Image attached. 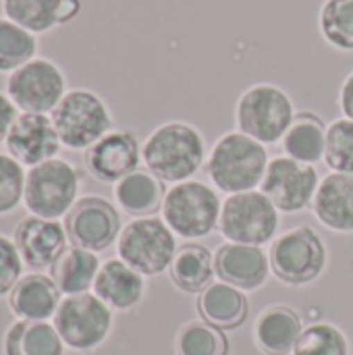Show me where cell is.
Instances as JSON below:
<instances>
[{
    "label": "cell",
    "instance_id": "6da1fadb",
    "mask_svg": "<svg viewBox=\"0 0 353 355\" xmlns=\"http://www.w3.org/2000/svg\"><path fill=\"white\" fill-rule=\"evenodd\" d=\"M208 160L204 133L185 121L158 125L141 144L144 166L162 183H181L191 179Z\"/></svg>",
    "mask_w": 353,
    "mask_h": 355
},
{
    "label": "cell",
    "instance_id": "7a4b0ae2",
    "mask_svg": "<svg viewBox=\"0 0 353 355\" xmlns=\"http://www.w3.org/2000/svg\"><path fill=\"white\" fill-rule=\"evenodd\" d=\"M268 162L270 158L264 144L241 131H229L221 135L208 152L206 173L218 191L231 196L260 189Z\"/></svg>",
    "mask_w": 353,
    "mask_h": 355
},
{
    "label": "cell",
    "instance_id": "3957f363",
    "mask_svg": "<svg viewBox=\"0 0 353 355\" xmlns=\"http://www.w3.org/2000/svg\"><path fill=\"white\" fill-rule=\"evenodd\" d=\"M291 96L275 83H254L235 102V127L252 139L275 146L295 121Z\"/></svg>",
    "mask_w": 353,
    "mask_h": 355
},
{
    "label": "cell",
    "instance_id": "277c9868",
    "mask_svg": "<svg viewBox=\"0 0 353 355\" xmlns=\"http://www.w3.org/2000/svg\"><path fill=\"white\" fill-rule=\"evenodd\" d=\"M223 200L216 187L198 179L173 183L162 200V218L183 239H202L218 229Z\"/></svg>",
    "mask_w": 353,
    "mask_h": 355
},
{
    "label": "cell",
    "instance_id": "5b68a950",
    "mask_svg": "<svg viewBox=\"0 0 353 355\" xmlns=\"http://www.w3.org/2000/svg\"><path fill=\"white\" fill-rule=\"evenodd\" d=\"M177 237L160 216H137L129 220L117 239V256L144 277L171 270L177 256Z\"/></svg>",
    "mask_w": 353,
    "mask_h": 355
},
{
    "label": "cell",
    "instance_id": "8992f818",
    "mask_svg": "<svg viewBox=\"0 0 353 355\" xmlns=\"http://www.w3.org/2000/svg\"><path fill=\"white\" fill-rule=\"evenodd\" d=\"M62 148L87 150L112 129L108 104L92 89H69L50 112Z\"/></svg>",
    "mask_w": 353,
    "mask_h": 355
},
{
    "label": "cell",
    "instance_id": "52a82bcc",
    "mask_svg": "<svg viewBox=\"0 0 353 355\" xmlns=\"http://www.w3.org/2000/svg\"><path fill=\"white\" fill-rule=\"evenodd\" d=\"M77 196L79 173L71 162L52 158L27 168L23 206L31 216L60 220L77 204Z\"/></svg>",
    "mask_w": 353,
    "mask_h": 355
},
{
    "label": "cell",
    "instance_id": "ba28073f",
    "mask_svg": "<svg viewBox=\"0 0 353 355\" xmlns=\"http://www.w3.org/2000/svg\"><path fill=\"white\" fill-rule=\"evenodd\" d=\"M279 210L260 189L231 193L223 200L218 231L231 243L264 245L279 231Z\"/></svg>",
    "mask_w": 353,
    "mask_h": 355
},
{
    "label": "cell",
    "instance_id": "9c48e42d",
    "mask_svg": "<svg viewBox=\"0 0 353 355\" xmlns=\"http://www.w3.org/2000/svg\"><path fill=\"white\" fill-rule=\"evenodd\" d=\"M270 270L287 285H308L316 281L329 262V252L322 237L308 225L293 227L273 239Z\"/></svg>",
    "mask_w": 353,
    "mask_h": 355
},
{
    "label": "cell",
    "instance_id": "30bf717a",
    "mask_svg": "<svg viewBox=\"0 0 353 355\" xmlns=\"http://www.w3.org/2000/svg\"><path fill=\"white\" fill-rule=\"evenodd\" d=\"M62 343L73 352H94L110 335L112 310L96 293L64 295L52 318Z\"/></svg>",
    "mask_w": 353,
    "mask_h": 355
},
{
    "label": "cell",
    "instance_id": "8fae6325",
    "mask_svg": "<svg viewBox=\"0 0 353 355\" xmlns=\"http://www.w3.org/2000/svg\"><path fill=\"white\" fill-rule=\"evenodd\" d=\"M67 94L62 69L48 58H31L6 79V96L19 112L50 114Z\"/></svg>",
    "mask_w": 353,
    "mask_h": 355
},
{
    "label": "cell",
    "instance_id": "7c38bea8",
    "mask_svg": "<svg viewBox=\"0 0 353 355\" xmlns=\"http://www.w3.org/2000/svg\"><path fill=\"white\" fill-rule=\"evenodd\" d=\"M318 185L320 177L312 164L298 162L283 154L270 158L260 191L268 196L279 212L298 214L314 202Z\"/></svg>",
    "mask_w": 353,
    "mask_h": 355
},
{
    "label": "cell",
    "instance_id": "4fadbf2b",
    "mask_svg": "<svg viewBox=\"0 0 353 355\" xmlns=\"http://www.w3.org/2000/svg\"><path fill=\"white\" fill-rule=\"evenodd\" d=\"M64 227L73 245L96 254L108 250L123 229L117 208L100 196L79 198L67 214Z\"/></svg>",
    "mask_w": 353,
    "mask_h": 355
},
{
    "label": "cell",
    "instance_id": "5bb4252c",
    "mask_svg": "<svg viewBox=\"0 0 353 355\" xmlns=\"http://www.w3.org/2000/svg\"><path fill=\"white\" fill-rule=\"evenodd\" d=\"M85 168L100 183H119L141 162L137 137L125 129H110L92 148L85 150Z\"/></svg>",
    "mask_w": 353,
    "mask_h": 355
},
{
    "label": "cell",
    "instance_id": "9a60e30c",
    "mask_svg": "<svg viewBox=\"0 0 353 355\" xmlns=\"http://www.w3.org/2000/svg\"><path fill=\"white\" fill-rule=\"evenodd\" d=\"M4 146L17 162L31 168L56 158L62 144L58 139L50 114L19 112L6 135Z\"/></svg>",
    "mask_w": 353,
    "mask_h": 355
},
{
    "label": "cell",
    "instance_id": "2e32d148",
    "mask_svg": "<svg viewBox=\"0 0 353 355\" xmlns=\"http://www.w3.org/2000/svg\"><path fill=\"white\" fill-rule=\"evenodd\" d=\"M12 239L23 262L35 270L50 268L56 262V258L69 248L67 227L60 225V220L40 216L23 218L17 225Z\"/></svg>",
    "mask_w": 353,
    "mask_h": 355
},
{
    "label": "cell",
    "instance_id": "e0dca14e",
    "mask_svg": "<svg viewBox=\"0 0 353 355\" xmlns=\"http://www.w3.org/2000/svg\"><path fill=\"white\" fill-rule=\"evenodd\" d=\"M270 260L260 245L223 243L214 252V270L223 283L241 291L260 289L268 279Z\"/></svg>",
    "mask_w": 353,
    "mask_h": 355
},
{
    "label": "cell",
    "instance_id": "ac0fdd59",
    "mask_svg": "<svg viewBox=\"0 0 353 355\" xmlns=\"http://www.w3.org/2000/svg\"><path fill=\"white\" fill-rule=\"evenodd\" d=\"M92 293H96L110 310H133L146 293V277L119 258L102 262L94 281Z\"/></svg>",
    "mask_w": 353,
    "mask_h": 355
},
{
    "label": "cell",
    "instance_id": "d6986e66",
    "mask_svg": "<svg viewBox=\"0 0 353 355\" xmlns=\"http://www.w3.org/2000/svg\"><path fill=\"white\" fill-rule=\"evenodd\" d=\"M312 210L322 227L353 233V175L331 171L318 185Z\"/></svg>",
    "mask_w": 353,
    "mask_h": 355
},
{
    "label": "cell",
    "instance_id": "ffe728a7",
    "mask_svg": "<svg viewBox=\"0 0 353 355\" xmlns=\"http://www.w3.org/2000/svg\"><path fill=\"white\" fill-rule=\"evenodd\" d=\"M62 293L50 279V275L31 272L21 277L8 295V306L19 320L46 322L54 318Z\"/></svg>",
    "mask_w": 353,
    "mask_h": 355
},
{
    "label": "cell",
    "instance_id": "44dd1931",
    "mask_svg": "<svg viewBox=\"0 0 353 355\" xmlns=\"http://www.w3.org/2000/svg\"><path fill=\"white\" fill-rule=\"evenodd\" d=\"M302 318L287 306H270L262 310L254 322V341L266 355H291L300 335Z\"/></svg>",
    "mask_w": 353,
    "mask_h": 355
},
{
    "label": "cell",
    "instance_id": "7402d4cb",
    "mask_svg": "<svg viewBox=\"0 0 353 355\" xmlns=\"http://www.w3.org/2000/svg\"><path fill=\"white\" fill-rule=\"evenodd\" d=\"M100 266L96 252L69 245L50 266V279L62 295H79L94 287Z\"/></svg>",
    "mask_w": 353,
    "mask_h": 355
},
{
    "label": "cell",
    "instance_id": "603a6c76",
    "mask_svg": "<svg viewBox=\"0 0 353 355\" xmlns=\"http://www.w3.org/2000/svg\"><path fill=\"white\" fill-rule=\"evenodd\" d=\"M198 310L216 329H237L248 318V297L229 283H210L198 297Z\"/></svg>",
    "mask_w": 353,
    "mask_h": 355
},
{
    "label": "cell",
    "instance_id": "cb8c5ba5",
    "mask_svg": "<svg viewBox=\"0 0 353 355\" xmlns=\"http://www.w3.org/2000/svg\"><path fill=\"white\" fill-rule=\"evenodd\" d=\"M327 125L314 112H300L295 114L293 125L283 137L285 156L304 162V164H318L325 160L327 150Z\"/></svg>",
    "mask_w": 353,
    "mask_h": 355
},
{
    "label": "cell",
    "instance_id": "d4e9b609",
    "mask_svg": "<svg viewBox=\"0 0 353 355\" xmlns=\"http://www.w3.org/2000/svg\"><path fill=\"white\" fill-rule=\"evenodd\" d=\"M162 181L150 171H133L119 183H114V200L119 208L131 216H150L162 206L164 200Z\"/></svg>",
    "mask_w": 353,
    "mask_h": 355
},
{
    "label": "cell",
    "instance_id": "484cf974",
    "mask_svg": "<svg viewBox=\"0 0 353 355\" xmlns=\"http://www.w3.org/2000/svg\"><path fill=\"white\" fill-rule=\"evenodd\" d=\"M173 283L185 293H202L214 279V254L206 245L189 243L177 250L171 264Z\"/></svg>",
    "mask_w": 353,
    "mask_h": 355
},
{
    "label": "cell",
    "instance_id": "4316f807",
    "mask_svg": "<svg viewBox=\"0 0 353 355\" xmlns=\"http://www.w3.org/2000/svg\"><path fill=\"white\" fill-rule=\"evenodd\" d=\"M60 4L62 0H2V10L8 21L35 35L60 25Z\"/></svg>",
    "mask_w": 353,
    "mask_h": 355
},
{
    "label": "cell",
    "instance_id": "83f0119b",
    "mask_svg": "<svg viewBox=\"0 0 353 355\" xmlns=\"http://www.w3.org/2000/svg\"><path fill=\"white\" fill-rule=\"evenodd\" d=\"M318 31L335 50L353 52V0H325L318 10Z\"/></svg>",
    "mask_w": 353,
    "mask_h": 355
},
{
    "label": "cell",
    "instance_id": "f1b7e54d",
    "mask_svg": "<svg viewBox=\"0 0 353 355\" xmlns=\"http://www.w3.org/2000/svg\"><path fill=\"white\" fill-rule=\"evenodd\" d=\"M37 40L31 31L0 17V73H12L35 58Z\"/></svg>",
    "mask_w": 353,
    "mask_h": 355
},
{
    "label": "cell",
    "instance_id": "f546056e",
    "mask_svg": "<svg viewBox=\"0 0 353 355\" xmlns=\"http://www.w3.org/2000/svg\"><path fill=\"white\" fill-rule=\"evenodd\" d=\"M291 355H350V341L339 327L312 322L304 327Z\"/></svg>",
    "mask_w": 353,
    "mask_h": 355
},
{
    "label": "cell",
    "instance_id": "4dcf8cb0",
    "mask_svg": "<svg viewBox=\"0 0 353 355\" xmlns=\"http://www.w3.org/2000/svg\"><path fill=\"white\" fill-rule=\"evenodd\" d=\"M227 352L225 333L206 320L187 322L177 335V355H227Z\"/></svg>",
    "mask_w": 353,
    "mask_h": 355
},
{
    "label": "cell",
    "instance_id": "1f68e13d",
    "mask_svg": "<svg viewBox=\"0 0 353 355\" xmlns=\"http://www.w3.org/2000/svg\"><path fill=\"white\" fill-rule=\"evenodd\" d=\"M325 162L333 173L353 175V121L341 116L329 125Z\"/></svg>",
    "mask_w": 353,
    "mask_h": 355
},
{
    "label": "cell",
    "instance_id": "d6a6232c",
    "mask_svg": "<svg viewBox=\"0 0 353 355\" xmlns=\"http://www.w3.org/2000/svg\"><path fill=\"white\" fill-rule=\"evenodd\" d=\"M25 166L10 154L0 152V216L10 214L23 204L25 193Z\"/></svg>",
    "mask_w": 353,
    "mask_h": 355
},
{
    "label": "cell",
    "instance_id": "836d02e7",
    "mask_svg": "<svg viewBox=\"0 0 353 355\" xmlns=\"http://www.w3.org/2000/svg\"><path fill=\"white\" fill-rule=\"evenodd\" d=\"M64 343L54 329L46 322H27L23 335V354L25 355H64Z\"/></svg>",
    "mask_w": 353,
    "mask_h": 355
},
{
    "label": "cell",
    "instance_id": "e575fe53",
    "mask_svg": "<svg viewBox=\"0 0 353 355\" xmlns=\"http://www.w3.org/2000/svg\"><path fill=\"white\" fill-rule=\"evenodd\" d=\"M23 258L15 245V239L0 233V297L10 295L15 285L23 277Z\"/></svg>",
    "mask_w": 353,
    "mask_h": 355
},
{
    "label": "cell",
    "instance_id": "d590c367",
    "mask_svg": "<svg viewBox=\"0 0 353 355\" xmlns=\"http://www.w3.org/2000/svg\"><path fill=\"white\" fill-rule=\"evenodd\" d=\"M27 329V320H17L12 322L2 339V352L4 355H25L23 354V335Z\"/></svg>",
    "mask_w": 353,
    "mask_h": 355
},
{
    "label": "cell",
    "instance_id": "8d00e7d4",
    "mask_svg": "<svg viewBox=\"0 0 353 355\" xmlns=\"http://www.w3.org/2000/svg\"><path fill=\"white\" fill-rule=\"evenodd\" d=\"M19 116V108L12 104V100L0 92V144L6 141V135L12 127V123Z\"/></svg>",
    "mask_w": 353,
    "mask_h": 355
},
{
    "label": "cell",
    "instance_id": "74e56055",
    "mask_svg": "<svg viewBox=\"0 0 353 355\" xmlns=\"http://www.w3.org/2000/svg\"><path fill=\"white\" fill-rule=\"evenodd\" d=\"M337 104H339V110L345 119L353 121V71L345 75L341 87H339V94H337Z\"/></svg>",
    "mask_w": 353,
    "mask_h": 355
},
{
    "label": "cell",
    "instance_id": "f35d334b",
    "mask_svg": "<svg viewBox=\"0 0 353 355\" xmlns=\"http://www.w3.org/2000/svg\"><path fill=\"white\" fill-rule=\"evenodd\" d=\"M81 10V0H62L60 4V12H58V21L60 25L62 23H69L71 19H75Z\"/></svg>",
    "mask_w": 353,
    "mask_h": 355
}]
</instances>
